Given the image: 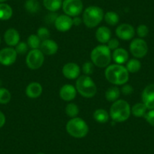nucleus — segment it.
Here are the masks:
<instances>
[{"instance_id":"obj_1","label":"nucleus","mask_w":154,"mask_h":154,"mask_svg":"<svg viewBox=\"0 0 154 154\" xmlns=\"http://www.w3.org/2000/svg\"><path fill=\"white\" fill-rule=\"evenodd\" d=\"M105 77L106 80L116 85H125L128 81L129 72L125 66L121 64H111L106 68Z\"/></svg>"},{"instance_id":"obj_2","label":"nucleus","mask_w":154,"mask_h":154,"mask_svg":"<svg viewBox=\"0 0 154 154\" xmlns=\"http://www.w3.org/2000/svg\"><path fill=\"white\" fill-rule=\"evenodd\" d=\"M131 106L124 100H116L112 103L109 109V116L115 122H122L126 121L131 115Z\"/></svg>"},{"instance_id":"obj_3","label":"nucleus","mask_w":154,"mask_h":154,"mask_svg":"<svg viewBox=\"0 0 154 154\" xmlns=\"http://www.w3.org/2000/svg\"><path fill=\"white\" fill-rule=\"evenodd\" d=\"M112 58L110 49L107 45H100L94 48L91 53V62L100 68L107 67Z\"/></svg>"},{"instance_id":"obj_4","label":"nucleus","mask_w":154,"mask_h":154,"mask_svg":"<svg viewBox=\"0 0 154 154\" xmlns=\"http://www.w3.org/2000/svg\"><path fill=\"white\" fill-rule=\"evenodd\" d=\"M76 91L84 97L91 98L97 93V86L89 75H81L78 77L75 82Z\"/></svg>"},{"instance_id":"obj_5","label":"nucleus","mask_w":154,"mask_h":154,"mask_svg":"<svg viewBox=\"0 0 154 154\" xmlns=\"http://www.w3.org/2000/svg\"><path fill=\"white\" fill-rule=\"evenodd\" d=\"M68 134L75 138H82L88 134L89 128L86 122L79 117L72 118L66 125Z\"/></svg>"},{"instance_id":"obj_6","label":"nucleus","mask_w":154,"mask_h":154,"mask_svg":"<svg viewBox=\"0 0 154 154\" xmlns=\"http://www.w3.org/2000/svg\"><path fill=\"white\" fill-rule=\"evenodd\" d=\"M103 11L98 6H89L83 12L82 20L85 26L88 28L97 26L103 18Z\"/></svg>"},{"instance_id":"obj_7","label":"nucleus","mask_w":154,"mask_h":154,"mask_svg":"<svg viewBox=\"0 0 154 154\" xmlns=\"http://www.w3.org/2000/svg\"><path fill=\"white\" fill-rule=\"evenodd\" d=\"M44 60V54L40 49H32L26 55V63L29 69H37L42 66Z\"/></svg>"},{"instance_id":"obj_8","label":"nucleus","mask_w":154,"mask_h":154,"mask_svg":"<svg viewBox=\"0 0 154 154\" xmlns=\"http://www.w3.org/2000/svg\"><path fill=\"white\" fill-rule=\"evenodd\" d=\"M63 12L69 17H77L83 10L82 0H64L62 4Z\"/></svg>"},{"instance_id":"obj_9","label":"nucleus","mask_w":154,"mask_h":154,"mask_svg":"<svg viewBox=\"0 0 154 154\" xmlns=\"http://www.w3.org/2000/svg\"><path fill=\"white\" fill-rule=\"evenodd\" d=\"M130 51L134 57L142 58L147 54L148 46L146 42L142 38H135L130 44Z\"/></svg>"},{"instance_id":"obj_10","label":"nucleus","mask_w":154,"mask_h":154,"mask_svg":"<svg viewBox=\"0 0 154 154\" xmlns=\"http://www.w3.org/2000/svg\"><path fill=\"white\" fill-rule=\"evenodd\" d=\"M17 54L15 49L11 47L0 50V63L4 66L12 65L17 60Z\"/></svg>"},{"instance_id":"obj_11","label":"nucleus","mask_w":154,"mask_h":154,"mask_svg":"<svg viewBox=\"0 0 154 154\" xmlns=\"http://www.w3.org/2000/svg\"><path fill=\"white\" fill-rule=\"evenodd\" d=\"M134 33V27L128 23H122L116 29V34L122 40H131Z\"/></svg>"},{"instance_id":"obj_12","label":"nucleus","mask_w":154,"mask_h":154,"mask_svg":"<svg viewBox=\"0 0 154 154\" xmlns=\"http://www.w3.org/2000/svg\"><path fill=\"white\" fill-rule=\"evenodd\" d=\"M141 97L148 109H154V84H149L143 89Z\"/></svg>"},{"instance_id":"obj_13","label":"nucleus","mask_w":154,"mask_h":154,"mask_svg":"<svg viewBox=\"0 0 154 154\" xmlns=\"http://www.w3.org/2000/svg\"><path fill=\"white\" fill-rule=\"evenodd\" d=\"M54 26L56 29L60 32H66L71 29L72 24V18L66 14L59 15L54 22Z\"/></svg>"},{"instance_id":"obj_14","label":"nucleus","mask_w":154,"mask_h":154,"mask_svg":"<svg viewBox=\"0 0 154 154\" xmlns=\"http://www.w3.org/2000/svg\"><path fill=\"white\" fill-rule=\"evenodd\" d=\"M63 75L68 79H75L79 77L80 74V68L76 63H66L62 68Z\"/></svg>"},{"instance_id":"obj_15","label":"nucleus","mask_w":154,"mask_h":154,"mask_svg":"<svg viewBox=\"0 0 154 154\" xmlns=\"http://www.w3.org/2000/svg\"><path fill=\"white\" fill-rule=\"evenodd\" d=\"M4 39L8 46H16L20 42V34L17 29L9 28L4 34Z\"/></svg>"},{"instance_id":"obj_16","label":"nucleus","mask_w":154,"mask_h":154,"mask_svg":"<svg viewBox=\"0 0 154 154\" xmlns=\"http://www.w3.org/2000/svg\"><path fill=\"white\" fill-rule=\"evenodd\" d=\"M76 92V88L73 85L66 84L61 87L59 91V94L62 100L65 101H71L75 97Z\"/></svg>"},{"instance_id":"obj_17","label":"nucleus","mask_w":154,"mask_h":154,"mask_svg":"<svg viewBox=\"0 0 154 154\" xmlns=\"http://www.w3.org/2000/svg\"><path fill=\"white\" fill-rule=\"evenodd\" d=\"M39 49L44 54L53 55L57 53V50H58V45L54 40L48 38L46 40L42 41Z\"/></svg>"},{"instance_id":"obj_18","label":"nucleus","mask_w":154,"mask_h":154,"mask_svg":"<svg viewBox=\"0 0 154 154\" xmlns=\"http://www.w3.org/2000/svg\"><path fill=\"white\" fill-rule=\"evenodd\" d=\"M42 86L36 82H32L27 85L26 88V94L30 98H37L42 94Z\"/></svg>"},{"instance_id":"obj_19","label":"nucleus","mask_w":154,"mask_h":154,"mask_svg":"<svg viewBox=\"0 0 154 154\" xmlns=\"http://www.w3.org/2000/svg\"><path fill=\"white\" fill-rule=\"evenodd\" d=\"M95 37L97 40L102 44L107 43L111 38V31L108 27L104 26H100L96 30Z\"/></svg>"},{"instance_id":"obj_20","label":"nucleus","mask_w":154,"mask_h":154,"mask_svg":"<svg viewBox=\"0 0 154 154\" xmlns=\"http://www.w3.org/2000/svg\"><path fill=\"white\" fill-rule=\"evenodd\" d=\"M112 57L114 61L117 64H123L125 62L128 61V53L125 49L122 48H118L113 51L112 54Z\"/></svg>"},{"instance_id":"obj_21","label":"nucleus","mask_w":154,"mask_h":154,"mask_svg":"<svg viewBox=\"0 0 154 154\" xmlns=\"http://www.w3.org/2000/svg\"><path fill=\"white\" fill-rule=\"evenodd\" d=\"M13 11L11 7L6 3H0V20H7L12 17Z\"/></svg>"},{"instance_id":"obj_22","label":"nucleus","mask_w":154,"mask_h":154,"mask_svg":"<svg viewBox=\"0 0 154 154\" xmlns=\"http://www.w3.org/2000/svg\"><path fill=\"white\" fill-rule=\"evenodd\" d=\"M109 113L103 109H97L93 113L94 120L99 123H106L109 120Z\"/></svg>"},{"instance_id":"obj_23","label":"nucleus","mask_w":154,"mask_h":154,"mask_svg":"<svg viewBox=\"0 0 154 154\" xmlns=\"http://www.w3.org/2000/svg\"><path fill=\"white\" fill-rule=\"evenodd\" d=\"M62 4V0H43V5L45 8L51 12H54L60 9Z\"/></svg>"},{"instance_id":"obj_24","label":"nucleus","mask_w":154,"mask_h":154,"mask_svg":"<svg viewBox=\"0 0 154 154\" xmlns=\"http://www.w3.org/2000/svg\"><path fill=\"white\" fill-rule=\"evenodd\" d=\"M120 96V91L116 86H112L105 92V97L108 101L114 102L117 100Z\"/></svg>"},{"instance_id":"obj_25","label":"nucleus","mask_w":154,"mask_h":154,"mask_svg":"<svg viewBox=\"0 0 154 154\" xmlns=\"http://www.w3.org/2000/svg\"><path fill=\"white\" fill-rule=\"evenodd\" d=\"M146 105L143 103H137L131 108V112L136 117H142L144 116L146 112Z\"/></svg>"},{"instance_id":"obj_26","label":"nucleus","mask_w":154,"mask_h":154,"mask_svg":"<svg viewBox=\"0 0 154 154\" xmlns=\"http://www.w3.org/2000/svg\"><path fill=\"white\" fill-rule=\"evenodd\" d=\"M105 21L106 23L110 26H115L117 24L119 21V17L117 13L114 12V11H108L103 16Z\"/></svg>"},{"instance_id":"obj_27","label":"nucleus","mask_w":154,"mask_h":154,"mask_svg":"<svg viewBox=\"0 0 154 154\" xmlns=\"http://www.w3.org/2000/svg\"><path fill=\"white\" fill-rule=\"evenodd\" d=\"M140 67H141V63H140V60L134 58L131 59L128 61H127L126 66H125L128 72H131V73L138 72Z\"/></svg>"},{"instance_id":"obj_28","label":"nucleus","mask_w":154,"mask_h":154,"mask_svg":"<svg viewBox=\"0 0 154 154\" xmlns=\"http://www.w3.org/2000/svg\"><path fill=\"white\" fill-rule=\"evenodd\" d=\"M25 9L30 14H35L40 10V5L36 0H27L25 2Z\"/></svg>"},{"instance_id":"obj_29","label":"nucleus","mask_w":154,"mask_h":154,"mask_svg":"<svg viewBox=\"0 0 154 154\" xmlns=\"http://www.w3.org/2000/svg\"><path fill=\"white\" fill-rule=\"evenodd\" d=\"M41 39L35 34H32L27 38V45L31 49H39L41 45Z\"/></svg>"},{"instance_id":"obj_30","label":"nucleus","mask_w":154,"mask_h":154,"mask_svg":"<svg viewBox=\"0 0 154 154\" xmlns=\"http://www.w3.org/2000/svg\"><path fill=\"white\" fill-rule=\"evenodd\" d=\"M65 112H66V115L71 119L77 117V116L79 112V106L73 103H69L66 105V108H65Z\"/></svg>"},{"instance_id":"obj_31","label":"nucleus","mask_w":154,"mask_h":154,"mask_svg":"<svg viewBox=\"0 0 154 154\" xmlns=\"http://www.w3.org/2000/svg\"><path fill=\"white\" fill-rule=\"evenodd\" d=\"M11 95L10 91L5 88H0V103L6 104L11 100Z\"/></svg>"},{"instance_id":"obj_32","label":"nucleus","mask_w":154,"mask_h":154,"mask_svg":"<svg viewBox=\"0 0 154 154\" xmlns=\"http://www.w3.org/2000/svg\"><path fill=\"white\" fill-rule=\"evenodd\" d=\"M37 35L42 41L46 40L50 38V31L46 27H39L37 30Z\"/></svg>"},{"instance_id":"obj_33","label":"nucleus","mask_w":154,"mask_h":154,"mask_svg":"<svg viewBox=\"0 0 154 154\" xmlns=\"http://www.w3.org/2000/svg\"><path fill=\"white\" fill-rule=\"evenodd\" d=\"M28 46L27 43H25V42H19L17 45L15 46V51L17 52V54H25L28 51Z\"/></svg>"},{"instance_id":"obj_34","label":"nucleus","mask_w":154,"mask_h":154,"mask_svg":"<svg viewBox=\"0 0 154 154\" xmlns=\"http://www.w3.org/2000/svg\"><path fill=\"white\" fill-rule=\"evenodd\" d=\"M94 65L92 62H85L82 65V71L85 73V75H90L94 72Z\"/></svg>"},{"instance_id":"obj_35","label":"nucleus","mask_w":154,"mask_h":154,"mask_svg":"<svg viewBox=\"0 0 154 154\" xmlns=\"http://www.w3.org/2000/svg\"><path fill=\"white\" fill-rule=\"evenodd\" d=\"M149 33V28L144 24H140L137 28V34L140 38H144Z\"/></svg>"},{"instance_id":"obj_36","label":"nucleus","mask_w":154,"mask_h":154,"mask_svg":"<svg viewBox=\"0 0 154 154\" xmlns=\"http://www.w3.org/2000/svg\"><path fill=\"white\" fill-rule=\"evenodd\" d=\"M119 46V42L117 38H110L109 42H107V47L111 50H116L117 49Z\"/></svg>"},{"instance_id":"obj_37","label":"nucleus","mask_w":154,"mask_h":154,"mask_svg":"<svg viewBox=\"0 0 154 154\" xmlns=\"http://www.w3.org/2000/svg\"><path fill=\"white\" fill-rule=\"evenodd\" d=\"M144 117L146 122L154 127V109H151L149 112H146Z\"/></svg>"},{"instance_id":"obj_38","label":"nucleus","mask_w":154,"mask_h":154,"mask_svg":"<svg viewBox=\"0 0 154 154\" xmlns=\"http://www.w3.org/2000/svg\"><path fill=\"white\" fill-rule=\"evenodd\" d=\"M134 92V89L131 85H128V84H125L123 85L122 88V93L124 95H130Z\"/></svg>"},{"instance_id":"obj_39","label":"nucleus","mask_w":154,"mask_h":154,"mask_svg":"<svg viewBox=\"0 0 154 154\" xmlns=\"http://www.w3.org/2000/svg\"><path fill=\"white\" fill-rule=\"evenodd\" d=\"M57 17H58V15H57L56 13H50L49 14H48V15L45 17V21L48 23H54V22H55Z\"/></svg>"},{"instance_id":"obj_40","label":"nucleus","mask_w":154,"mask_h":154,"mask_svg":"<svg viewBox=\"0 0 154 154\" xmlns=\"http://www.w3.org/2000/svg\"><path fill=\"white\" fill-rule=\"evenodd\" d=\"M82 20L79 17H74L73 18H72V24L74 25V26H79V25L82 23Z\"/></svg>"},{"instance_id":"obj_41","label":"nucleus","mask_w":154,"mask_h":154,"mask_svg":"<svg viewBox=\"0 0 154 154\" xmlns=\"http://www.w3.org/2000/svg\"><path fill=\"white\" fill-rule=\"evenodd\" d=\"M5 124V116L2 111H0V128L4 126Z\"/></svg>"},{"instance_id":"obj_42","label":"nucleus","mask_w":154,"mask_h":154,"mask_svg":"<svg viewBox=\"0 0 154 154\" xmlns=\"http://www.w3.org/2000/svg\"><path fill=\"white\" fill-rule=\"evenodd\" d=\"M5 1H7V0H0V3H3Z\"/></svg>"},{"instance_id":"obj_43","label":"nucleus","mask_w":154,"mask_h":154,"mask_svg":"<svg viewBox=\"0 0 154 154\" xmlns=\"http://www.w3.org/2000/svg\"><path fill=\"white\" fill-rule=\"evenodd\" d=\"M36 154H45V153H43V152H38V153Z\"/></svg>"},{"instance_id":"obj_44","label":"nucleus","mask_w":154,"mask_h":154,"mask_svg":"<svg viewBox=\"0 0 154 154\" xmlns=\"http://www.w3.org/2000/svg\"><path fill=\"white\" fill-rule=\"evenodd\" d=\"M0 43H1V38H0Z\"/></svg>"}]
</instances>
